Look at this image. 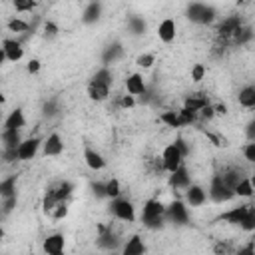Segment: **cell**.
I'll return each instance as SVG.
<instances>
[{"label":"cell","instance_id":"obj_1","mask_svg":"<svg viewBox=\"0 0 255 255\" xmlns=\"http://www.w3.org/2000/svg\"><path fill=\"white\" fill-rule=\"evenodd\" d=\"M165 207L167 205H163L157 199H147L143 203V209H141V223L151 231L161 229L165 225V221H167L165 219Z\"/></svg>","mask_w":255,"mask_h":255},{"label":"cell","instance_id":"obj_2","mask_svg":"<svg viewBox=\"0 0 255 255\" xmlns=\"http://www.w3.org/2000/svg\"><path fill=\"white\" fill-rule=\"evenodd\" d=\"M185 16L187 20H191L193 24H199V26H209L217 20V12L213 6L205 4V2H189L187 8H185Z\"/></svg>","mask_w":255,"mask_h":255},{"label":"cell","instance_id":"obj_3","mask_svg":"<svg viewBox=\"0 0 255 255\" xmlns=\"http://www.w3.org/2000/svg\"><path fill=\"white\" fill-rule=\"evenodd\" d=\"M207 195H209V199L211 201H215V203H223V201H229L233 195H235V191L223 181V177H221V173H215L213 177H211V183H209V191H207Z\"/></svg>","mask_w":255,"mask_h":255},{"label":"cell","instance_id":"obj_4","mask_svg":"<svg viewBox=\"0 0 255 255\" xmlns=\"http://www.w3.org/2000/svg\"><path fill=\"white\" fill-rule=\"evenodd\" d=\"M110 213L114 217H118L120 221H128V223H133L135 221V207H133V203L129 199H124V197L112 199Z\"/></svg>","mask_w":255,"mask_h":255},{"label":"cell","instance_id":"obj_5","mask_svg":"<svg viewBox=\"0 0 255 255\" xmlns=\"http://www.w3.org/2000/svg\"><path fill=\"white\" fill-rule=\"evenodd\" d=\"M243 26V20H241V16L239 14H231V16H227V18H223V22L217 26V38H221V40H229L231 44H233V38H235V34L239 32V28Z\"/></svg>","mask_w":255,"mask_h":255},{"label":"cell","instance_id":"obj_6","mask_svg":"<svg viewBox=\"0 0 255 255\" xmlns=\"http://www.w3.org/2000/svg\"><path fill=\"white\" fill-rule=\"evenodd\" d=\"M187 203L175 199L165 207V219L173 225H187L189 223V213H187Z\"/></svg>","mask_w":255,"mask_h":255},{"label":"cell","instance_id":"obj_7","mask_svg":"<svg viewBox=\"0 0 255 255\" xmlns=\"http://www.w3.org/2000/svg\"><path fill=\"white\" fill-rule=\"evenodd\" d=\"M98 247L104 251H116L120 247V237L112 231V225H98Z\"/></svg>","mask_w":255,"mask_h":255},{"label":"cell","instance_id":"obj_8","mask_svg":"<svg viewBox=\"0 0 255 255\" xmlns=\"http://www.w3.org/2000/svg\"><path fill=\"white\" fill-rule=\"evenodd\" d=\"M161 159H163V169L167 171V173H171V171H175L181 163H183V153L179 151V147L175 145V141L173 143H169L165 149H163V153H161Z\"/></svg>","mask_w":255,"mask_h":255},{"label":"cell","instance_id":"obj_9","mask_svg":"<svg viewBox=\"0 0 255 255\" xmlns=\"http://www.w3.org/2000/svg\"><path fill=\"white\" fill-rule=\"evenodd\" d=\"M22 56H24V48L18 40H14V38H4L2 40V60L20 62Z\"/></svg>","mask_w":255,"mask_h":255},{"label":"cell","instance_id":"obj_10","mask_svg":"<svg viewBox=\"0 0 255 255\" xmlns=\"http://www.w3.org/2000/svg\"><path fill=\"white\" fill-rule=\"evenodd\" d=\"M42 143H44V141H42L40 137H28V139H22V143L18 145V157H20L22 161L32 159V157L38 153V149H40Z\"/></svg>","mask_w":255,"mask_h":255},{"label":"cell","instance_id":"obj_11","mask_svg":"<svg viewBox=\"0 0 255 255\" xmlns=\"http://www.w3.org/2000/svg\"><path fill=\"white\" fill-rule=\"evenodd\" d=\"M169 185L173 187V189H187L189 185H191V175H189V171H187V167L181 163L175 171H171L169 173Z\"/></svg>","mask_w":255,"mask_h":255},{"label":"cell","instance_id":"obj_12","mask_svg":"<svg viewBox=\"0 0 255 255\" xmlns=\"http://www.w3.org/2000/svg\"><path fill=\"white\" fill-rule=\"evenodd\" d=\"M207 201V191L201 187V185H189L185 189V203L191 205V207H201L203 203Z\"/></svg>","mask_w":255,"mask_h":255},{"label":"cell","instance_id":"obj_13","mask_svg":"<svg viewBox=\"0 0 255 255\" xmlns=\"http://www.w3.org/2000/svg\"><path fill=\"white\" fill-rule=\"evenodd\" d=\"M64 245H66L64 235H62V233H52V235H48V237L44 239L42 249H44V253H48V255H60V253L64 251Z\"/></svg>","mask_w":255,"mask_h":255},{"label":"cell","instance_id":"obj_14","mask_svg":"<svg viewBox=\"0 0 255 255\" xmlns=\"http://www.w3.org/2000/svg\"><path fill=\"white\" fill-rule=\"evenodd\" d=\"M102 10H104V8H102V2H100V0H90L88 6H86L84 12H82V22H84L86 26H92V24L100 22Z\"/></svg>","mask_w":255,"mask_h":255},{"label":"cell","instance_id":"obj_15","mask_svg":"<svg viewBox=\"0 0 255 255\" xmlns=\"http://www.w3.org/2000/svg\"><path fill=\"white\" fill-rule=\"evenodd\" d=\"M122 58H124V46H122V42H112V44H108V46L104 48V52H102V64H104V66L116 64V62L122 60Z\"/></svg>","mask_w":255,"mask_h":255},{"label":"cell","instance_id":"obj_16","mask_svg":"<svg viewBox=\"0 0 255 255\" xmlns=\"http://www.w3.org/2000/svg\"><path fill=\"white\" fill-rule=\"evenodd\" d=\"M175 34H177V26L171 18H165L159 22L157 26V38L163 42V44H171L175 40Z\"/></svg>","mask_w":255,"mask_h":255},{"label":"cell","instance_id":"obj_17","mask_svg":"<svg viewBox=\"0 0 255 255\" xmlns=\"http://www.w3.org/2000/svg\"><path fill=\"white\" fill-rule=\"evenodd\" d=\"M42 151H44V155H60L64 151V141H62L60 133H56V131L50 133L42 143Z\"/></svg>","mask_w":255,"mask_h":255},{"label":"cell","instance_id":"obj_18","mask_svg":"<svg viewBox=\"0 0 255 255\" xmlns=\"http://www.w3.org/2000/svg\"><path fill=\"white\" fill-rule=\"evenodd\" d=\"M84 161H86V165H88L90 169H94V171H100V169L106 167L104 155H102L100 151H96L94 147H90V145L84 147Z\"/></svg>","mask_w":255,"mask_h":255},{"label":"cell","instance_id":"obj_19","mask_svg":"<svg viewBox=\"0 0 255 255\" xmlns=\"http://www.w3.org/2000/svg\"><path fill=\"white\" fill-rule=\"evenodd\" d=\"M126 90L131 96H143L147 92V86L143 82V76L141 74H129L126 78Z\"/></svg>","mask_w":255,"mask_h":255},{"label":"cell","instance_id":"obj_20","mask_svg":"<svg viewBox=\"0 0 255 255\" xmlns=\"http://www.w3.org/2000/svg\"><path fill=\"white\" fill-rule=\"evenodd\" d=\"M247 209H249V203H243V205L231 207L229 211L221 213L217 219H221V221H227V223H231V225H241V221H243V217H245Z\"/></svg>","mask_w":255,"mask_h":255},{"label":"cell","instance_id":"obj_21","mask_svg":"<svg viewBox=\"0 0 255 255\" xmlns=\"http://www.w3.org/2000/svg\"><path fill=\"white\" fill-rule=\"evenodd\" d=\"M122 253H124V255H141V253H145V243H143V239H141L139 235H131V237L126 241V245L122 247Z\"/></svg>","mask_w":255,"mask_h":255},{"label":"cell","instance_id":"obj_22","mask_svg":"<svg viewBox=\"0 0 255 255\" xmlns=\"http://www.w3.org/2000/svg\"><path fill=\"white\" fill-rule=\"evenodd\" d=\"M88 96L94 102H106L108 96H110V86H104V84H98V82H92L90 80V84H88Z\"/></svg>","mask_w":255,"mask_h":255},{"label":"cell","instance_id":"obj_23","mask_svg":"<svg viewBox=\"0 0 255 255\" xmlns=\"http://www.w3.org/2000/svg\"><path fill=\"white\" fill-rule=\"evenodd\" d=\"M24 126H26V118H24V112L20 108L10 112L8 118L4 120V129H22Z\"/></svg>","mask_w":255,"mask_h":255},{"label":"cell","instance_id":"obj_24","mask_svg":"<svg viewBox=\"0 0 255 255\" xmlns=\"http://www.w3.org/2000/svg\"><path fill=\"white\" fill-rule=\"evenodd\" d=\"M237 100H239V104H241L243 108H255V86L249 84V86L241 88Z\"/></svg>","mask_w":255,"mask_h":255},{"label":"cell","instance_id":"obj_25","mask_svg":"<svg viewBox=\"0 0 255 255\" xmlns=\"http://www.w3.org/2000/svg\"><path fill=\"white\" fill-rule=\"evenodd\" d=\"M221 177H223V181H225L231 189H235V185H237L245 175H243V171L237 169V167H227V169L221 171Z\"/></svg>","mask_w":255,"mask_h":255},{"label":"cell","instance_id":"obj_26","mask_svg":"<svg viewBox=\"0 0 255 255\" xmlns=\"http://www.w3.org/2000/svg\"><path fill=\"white\" fill-rule=\"evenodd\" d=\"M58 195H56V187L52 185V187H48L46 189V193H44V199H42V209H44V213H48V215H52V211H54V207L58 205Z\"/></svg>","mask_w":255,"mask_h":255},{"label":"cell","instance_id":"obj_27","mask_svg":"<svg viewBox=\"0 0 255 255\" xmlns=\"http://www.w3.org/2000/svg\"><path fill=\"white\" fill-rule=\"evenodd\" d=\"M128 30H129L133 36H141V34L147 30V24H145V20H143L141 16L131 14V16L128 18Z\"/></svg>","mask_w":255,"mask_h":255},{"label":"cell","instance_id":"obj_28","mask_svg":"<svg viewBox=\"0 0 255 255\" xmlns=\"http://www.w3.org/2000/svg\"><path fill=\"white\" fill-rule=\"evenodd\" d=\"M209 104V100H207V96H203V94H191V96H187L185 98V102H183V106L185 108H189V110H193V112H199L203 106H207Z\"/></svg>","mask_w":255,"mask_h":255},{"label":"cell","instance_id":"obj_29","mask_svg":"<svg viewBox=\"0 0 255 255\" xmlns=\"http://www.w3.org/2000/svg\"><path fill=\"white\" fill-rule=\"evenodd\" d=\"M2 143L4 147H18L22 143L20 129H2Z\"/></svg>","mask_w":255,"mask_h":255},{"label":"cell","instance_id":"obj_30","mask_svg":"<svg viewBox=\"0 0 255 255\" xmlns=\"http://www.w3.org/2000/svg\"><path fill=\"white\" fill-rule=\"evenodd\" d=\"M92 82H98V84H104V86H110V88H112L114 74H112L110 66H102V68L92 76Z\"/></svg>","mask_w":255,"mask_h":255},{"label":"cell","instance_id":"obj_31","mask_svg":"<svg viewBox=\"0 0 255 255\" xmlns=\"http://www.w3.org/2000/svg\"><path fill=\"white\" fill-rule=\"evenodd\" d=\"M235 195H239V197H251L253 193H255V187H253V183H251V179L249 177H243L237 185H235Z\"/></svg>","mask_w":255,"mask_h":255},{"label":"cell","instance_id":"obj_32","mask_svg":"<svg viewBox=\"0 0 255 255\" xmlns=\"http://www.w3.org/2000/svg\"><path fill=\"white\" fill-rule=\"evenodd\" d=\"M0 195L8 197V195H16V175H10L6 179L0 181Z\"/></svg>","mask_w":255,"mask_h":255},{"label":"cell","instance_id":"obj_33","mask_svg":"<svg viewBox=\"0 0 255 255\" xmlns=\"http://www.w3.org/2000/svg\"><path fill=\"white\" fill-rule=\"evenodd\" d=\"M54 187H56V195H58L60 201H68L72 191H74V183L72 181H62V183H58Z\"/></svg>","mask_w":255,"mask_h":255},{"label":"cell","instance_id":"obj_34","mask_svg":"<svg viewBox=\"0 0 255 255\" xmlns=\"http://www.w3.org/2000/svg\"><path fill=\"white\" fill-rule=\"evenodd\" d=\"M239 227L243 231H255V205L253 203H249V209H247V213H245V217H243Z\"/></svg>","mask_w":255,"mask_h":255},{"label":"cell","instance_id":"obj_35","mask_svg":"<svg viewBox=\"0 0 255 255\" xmlns=\"http://www.w3.org/2000/svg\"><path fill=\"white\" fill-rule=\"evenodd\" d=\"M159 122H163V124H165V126H169V128H181L179 114H177V112H171V110L163 112V114L159 116Z\"/></svg>","mask_w":255,"mask_h":255},{"label":"cell","instance_id":"obj_36","mask_svg":"<svg viewBox=\"0 0 255 255\" xmlns=\"http://www.w3.org/2000/svg\"><path fill=\"white\" fill-rule=\"evenodd\" d=\"M253 38V30L249 28V26H241L239 28V32L235 34V38H233V44H237V46H243V44H247L249 40Z\"/></svg>","mask_w":255,"mask_h":255},{"label":"cell","instance_id":"obj_37","mask_svg":"<svg viewBox=\"0 0 255 255\" xmlns=\"http://www.w3.org/2000/svg\"><path fill=\"white\" fill-rule=\"evenodd\" d=\"M177 114H179L181 126H191V124H195V120H197V116H199L197 112H193V110H189V108H185V106H183Z\"/></svg>","mask_w":255,"mask_h":255},{"label":"cell","instance_id":"obj_38","mask_svg":"<svg viewBox=\"0 0 255 255\" xmlns=\"http://www.w3.org/2000/svg\"><path fill=\"white\" fill-rule=\"evenodd\" d=\"M6 26H8L10 32H16V34H22V32H28V30H30V24L24 22V20H20V18H12V20H8Z\"/></svg>","mask_w":255,"mask_h":255},{"label":"cell","instance_id":"obj_39","mask_svg":"<svg viewBox=\"0 0 255 255\" xmlns=\"http://www.w3.org/2000/svg\"><path fill=\"white\" fill-rule=\"evenodd\" d=\"M120 193H122V187H120V181H118L116 177H112V179H108V181H106V195H108L110 199H116V197H120Z\"/></svg>","mask_w":255,"mask_h":255},{"label":"cell","instance_id":"obj_40","mask_svg":"<svg viewBox=\"0 0 255 255\" xmlns=\"http://www.w3.org/2000/svg\"><path fill=\"white\" fill-rule=\"evenodd\" d=\"M18 203V195H8V197H2V215H8L14 211Z\"/></svg>","mask_w":255,"mask_h":255},{"label":"cell","instance_id":"obj_41","mask_svg":"<svg viewBox=\"0 0 255 255\" xmlns=\"http://www.w3.org/2000/svg\"><path fill=\"white\" fill-rule=\"evenodd\" d=\"M135 64H137L139 68L147 70V68H151V66L155 64V56H153V54H139V56L135 58Z\"/></svg>","mask_w":255,"mask_h":255},{"label":"cell","instance_id":"obj_42","mask_svg":"<svg viewBox=\"0 0 255 255\" xmlns=\"http://www.w3.org/2000/svg\"><path fill=\"white\" fill-rule=\"evenodd\" d=\"M58 32H60V28H58L56 22L48 20V22L44 24V36H46V40H54V38L58 36Z\"/></svg>","mask_w":255,"mask_h":255},{"label":"cell","instance_id":"obj_43","mask_svg":"<svg viewBox=\"0 0 255 255\" xmlns=\"http://www.w3.org/2000/svg\"><path fill=\"white\" fill-rule=\"evenodd\" d=\"M16 12H30L36 8V0H14Z\"/></svg>","mask_w":255,"mask_h":255},{"label":"cell","instance_id":"obj_44","mask_svg":"<svg viewBox=\"0 0 255 255\" xmlns=\"http://www.w3.org/2000/svg\"><path fill=\"white\" fill-rule=\"evenodd\" d=\"M66 215H68V201H58V205L52 211V217L54 219H64Z\"/></svg>","mask_w":255,"mask_h":255},{"label":"cell","instance_id":"obj_45","mask_svg":"<svg viewBox=\"0 0 255 255\" xmlns=\"http://www.w3.org/2000/svg\"><path fill=\"white\" fill-rule=\"evenodd\" d=\"M2 159L4 163H14L18 157V147H4V153H2Z\"/></svg>","mask_w":255,"mask_h":255},{"label":"cell","instance_id":"obj_46","mask_svg":"<svg viewBox=\"0 0 255 255\" xmlns=\"http://www.w3.org/2000/svg\"><path fill=\"white\" fill-rule=\"evenodd\" d=\"M42 112H44V116H46V118L56 116V114H58V102H56V100H48V102L44 104Z\"/></svg>","mask_w":255,"mask_h":255},{"label":"cell","instance_id":"obj_47","mask_svg":"<svg viewBox=\"0 0 255 255\" xmlns=\"http://www.w3.org/2000/svg\"><path fill=\"white\" fill-rule=\"evenodd\" d=\"M92 193H94L96 199H104V197H108V195H106V183H102V181L92 183Z\"/></svg>","mask_w":255,"mask_h":255},{"label":"cell","instance_id":"obj_48","mask_svg":"<svg viewBox=\"0 0 255 255\" xmlns=\"http://www.w3.org/2000/svg\"><path fill=\"white\" fill-rule=\"evenodd\" d=\"M243 155L249 163H255V141H249L243 145Z\"/></svg>","mask_w":255,"mask_h":255},{"label":"cell","instance_id":"obj_49","mask_svg":"<svg viewBox=\"0 0 255 255\" xmlns=\"http://www.w3.org/2000/svg\"><path fill=\"white\" fill-rule=\"evenodd\" d=\"M203 76H205V66H203V64H195V66L191 68V80H193V82H201Z\"/></svg>","mask_w":255,"mask_h":255},{"label":"cell","instance_id":"obj_50","mask_svg":"<svg viewBox=\"0 0 255 255\" xmlns=\"http://www.w3.org/2000/svg\"><path fill=\"white\" fill-rule=\"evenodd\" d=\"M197 114H199V118H201V120H213V118H215V106L207 104V106H203Z\"/></svg>","mask_w":255,"mask_h":255},{"label":"cell","instance_id":"obj_51","mask_svg":"<svg viewBox=\"0 0 255 255\" xmlns=\"http://www.w3.org/2000/svg\"><path fill=\"white\" fill-rule=\"evenodd\" d=\"M245 137H247V141H255V120H251L245 126Z\"/></svg>","mask_w":255,"mask_h":255},{"label":"cell","instance_id":"obj_52","mask_svg":"<svg viewBox=\"0 0 255 255\" xmlns=\"http://www.w3.org/2000/svg\"><path fill=\"white\" fill-rule=\"evenodd\" d=\"M120 106H122V108H133V106H135V96H131V94H129V96H128V94L122 96Z\"/></svg>","mask_w":255,"mask_h":255},{"label":"cell","instance_id":"obj_53","mask_svg":"<svg viewBox=\"0 0 255 255\" xmlns=\"http://www.w3.org/2000/svg\"><path fill=\"white\" fill-rule=\"evenodd\" d=\"M175 145L179 147V151L183 153V157H187L189 155V147H187V143H185V139L179 135V137H175Z\"/></svg>","mask_w":255,"mask_h":255},{"label":"cell","instance_id":"obj_54","mask_svg":"<svg viewBox=\"0 0 255 255\" xmlns=\"http://www.w3.org/2000/svg\"><path fill=\"white\" fill-rule=\"evenodd\" d=\"M40 66H42V64H40V60H36V58H34V60H30V62L26 64V70H28L30 74H38V72H40Z\"/></svg>","mask_w":255,"mask_h":255},{"label":"cell","instance_id":"obj_55","mask_svg":"<svg viewBox=\"0 0 255 255\" xmlns=\"http://www.w3.org/2000/svg\"><path fill=\"white\" fill-rule=\"evenodd\" d=\"M203 133L213 141V145H219V147H221V145H227V143H225V139H221L219 135H215V133H211V131H207V129H203Z\"/></svg>","mask_w":255,"mask_h":255},{"label":"cell","instance_id":"obj_56","mask_svg":"<svg viewBox=\"0 0 255 255\" xmlns=\"http://www.w3.org/2000/svg\"><path fill=\"white\" fill-rule=\"evenodd\" d=\"M213 251H215V253H231L233 249H231L227 243H217V245L213 247Z\"/></svg>","mask_w":255,"mask_h":255},{"label":"cell","instance_id":"obj_57","mask_svg":"<svg viewBox=\"0 0 255 255\" xmlns=\"http://www.w3.org/2000/svg\"><path fill=\"white\" fill-rule=\"evenodd\" d=\"M237 253L239 255H243V253H255V239L247 245V247H241V249H237Z\"/></svg>","mask_w":255,"mask_h":255},{"label":"cell","instance_id":"obj_58","mask_svg":"<svg viewBox=\"0 0 255 255\" xmlns=\"http://www.w3.org/2000/svg\"><path fill=\"white\" fill-rule=\"evenodd\" d=\"M215 114L225 116V114H227V106H225V104H217V106H215Z\"/></svg>","mask_w":255,"mask_h":255},{"label":"cell","instance_id":"obj_59","mask_svg":"<svg viewBox=\"0 0 255 255\" xmlns=\"http://www.w3.org/2000/svg\"><path fill=\"white\" fill-rule=\"evenodd\" d=\"M249 179H251V183H253V187H255V175H249Z\"/></svg>","mask_w":255,"mask_h":255}]
</instances>
